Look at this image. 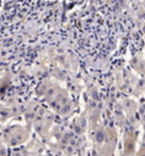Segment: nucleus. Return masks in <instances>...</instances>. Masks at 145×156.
Wrapping results in <instances>:
<instances>
[{
    "mask_svg": "<svg viewBox=\"0 0 145 156\" xmlns=\"http://www.w3.org/2000/svg\"><path fill=\"white\" fill-rule=\"evenodd\" d=\"M136 156H145V145L139 150V152L136 154Z\"/></svg>",
    "mask_w": 145,
    "mask_h": 156,
    "instance_id": "nucleus-3",
    "label": "nucleus"
},
{
    "mask_svg": "<svg viewBox=\"0 0 145 156\" xmlns=\"http://www.w3.org/2000/svg\"><path fill=\"white\" fill-rule=\"evenodd\" d=\"M135 151V141L133 139H124V154L126 155H134Z\"/></svg>",
    "mask_w": 145,
    "mask_h": 156,
    "instance_id": "nucleus-1",
    "label": "nucleus"
},
{
    "mask_svg": "<svg viewBox=\"0 0 145 156\" xmlns=\"http://www.w3.org/2000/svg\"><path fill=\"white\" fill-rule=\"evenodd\" d=\"M95 140H96V143H102L105 140V133L102 130H99L95 135Z\"/></svg>",
    "mask_w": 145,
    "mask_h": 156,
    "instance_id": "nucleus-2",
    "label": "nucleus"
}]
</instances>
